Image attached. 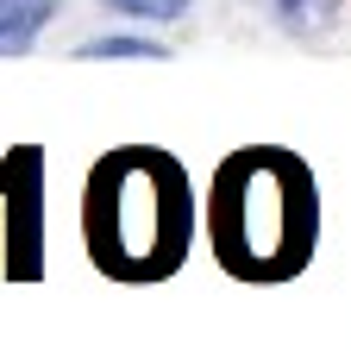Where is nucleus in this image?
<instances>
[{"label":"nucleus","mask_w":351,"mask_h":351,"mask_svg":"<svg viewBox=\"0 0 351 351\" xmlns=\"http://www.w3.org/2000/svg\"><path fill=\"white\" fill-rule=\"evenodd\" d=\"M195 182L163 145H119L88 169L82 245L113 282H169L195 251Z\"/></svg>","instance_id":"1"},{"label":"nucleus","mask_w":351,"mask_h":351,"mask_svg":"<svg viewBox=\"0 0 351 351\" xmlns=\"http://www.w3.org/2000/svg\"><path fill=\"white\" fill-rule=\"evenodd\" d=\"M207 245L239 282H295L320 251V182L282 145H245L207 182Z\"/></svg>","instance_id":"2"},{"label":"nucleus","mask_w":351,"mask_h":351,"mask_svg":"<svg viewBox=\"0 0 351 351\" xmlns=\"http://www.w3.org/2000/svg\"><path fill=\"white\" fill-rule=\"evenodd\" d=\"M63 0H0V57H19L38 44V32L57 19Z\"/></svg>","instance_id":"3"},{"label":"nucleus","mask_w":351,"mask_h":351,"mask_svg":"<svg viewBox=\"0 0 351 351\" xmlns=\"http://www.w3.org/2000/svg\"><path fill=\"white\" fill-rule=\"evenodd\" d=\"M75 57H88V63H107V57H138V63H163L169 51L157 38H125V32H107V38H88Z\"/></svg>","instance_id":"4"},{"label":"nucleus","mask_w":351,"mask_h":351,"mask_svg":"<svg viewBox=\"0 0 351 351\" xmlns=\"http://www.w3.org/2000/svg\"><path fill=\"white\" fill-rule=\"evenodd\" d=\"M101 7L107 13H119V19H176V13H189L195 7V0H101Z\"/></svg>","instance_id":"5"}]
</instances>
